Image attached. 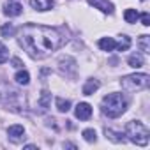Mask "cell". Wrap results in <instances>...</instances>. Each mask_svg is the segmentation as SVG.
Returning a JSON list of instances; mask_svg holds the SVG:
<instances>
[{
	"instance_id": "cell-19",
	"label": "cell",
	"mask_w": 150,
	"mask_h": 150,
	"mask_svg": "<svg viewBox=\"0 0 150 150\" xmlns=\"http://www.w3.org/2000/svg\"><path fill=\"white\" fill-rule=\"evenodd\" d=\"M148 35H141L139 37V41H138V44H139V48H141V51L143 53H150V44H148Z\"/></svg>"
},
{
	"instance_id": "cell-5",
	"label": "cell",
	"mask_w": 150,
	"mask_h": 150,
	"mask_svg": "<svg viewBox=\"0 0 150 150\" xmlns=\"http://www.w3.org/2000/svg\"><path fill=\"white\" fill-rule=\"evenodd\" d=\"M4 13H6L7 16H20V14L23 13V6H21L20 0H9V2L6 4Z\"/></svg>"
},
{
	"instance_id": "cell-18",
	"label": "cell",
	"mask_w": 150,
	"mask_h": 150,
	"mask_svg": "<svg viewBox=\"0 0 150 150\" xmlns=\"http://www.w3.org/2000/svg\"><path fill=\"white\" fill-rule=\"evenodd\" d=\"M124 18H125V21H127V23H136V21H138V18H139V14H138L134 9H127V11L124 13Z\"/></svg>"
},
{
	"instance_id": "cell-3",
	"label": "cell",
	"mask_w": 150,
	"mask_h": 150,
	"mask_svg": "<svg viewBox=\"0 0 150 150\" xmlns=\"http://www.w3.org/2000/svg\"><path fill=\"white\" fill-rule=\"evenodd\" d=\"M125 136H127L132 143H136V145H139V146H145V145H148L150 132H148V127H146L143 122L132 120V122H129V124L125 125Z\"/></svg>"
},
{
	"instance_id": "cell-25",
	"label": "cell",
	"mask_w": 150,
	"mask_h": 150,
	"mask_svg": "<svg viewBox=\"0 0 150 150\" xmlns=\"http://www.w3.org/2000/svg\"><path fill=\"white\" fill-rule=\"evenodd\" d=\"M141 2H145V0H141Z\"/></svg>"
},
{
	"instance_id": "cell-15",
	"label": "cell",
	"mask_w": 150,
	"mask_h": 150,
	"mask_svg": "<svg viewBox=\"0 0 150 150\" xmlns=\"http://www.w3.org/2000/svg\"><path fill=\"white\" fill-rule=\"evenodd\" d=\"M50 103H51V94H50L48 90H42V94H41V99H39V104H41V108H42V110H48V108H50Z\"/></svg>"
},
{
	"instance_id": "cell-8",
	"label": "cell",
	"mask_w": 150,
	"mask_h": 150,
	"mask_svg": "<svg viewBox=\"0 0 150 150\" xmlns=\"http://www.w3.org/2000/svg\"><path fill=\"white\" fill-rule=\"evenodd\" d=\"M76 117H78L80 120H88V118L92 117V106L87 104V103H80V104L76 106Z\"/></svg>"
},
{
	"instance_id": "cell-23",
	"label": "cell",
	"mask_w": 150,
	"mask_h": 150,
	"mask_svg": "<svg viewBox=\"0 0 150 150\" xmlns=\"http://www.w3.org/2000/svg\"><path fill=\"white\" fill-rule=\"evenodd\" d=\"M141 23H143L145 27L150 25V14H148V13H143V14H141Z\"/></svg>"
},
{
	"instance_id": "cell-21",
	"label": "cell",
	"mask_w": 150,
	"mask_h": 150,
	"mask_svg": "<svg viewBox=\"0 0 150 150\" xmlns=\"http://www.w3.org/2000/svg\"><path fill=\"white\" fill-rule=\"evenodd\" d=\"M7 58H9V51H7V48L2 42H0V64L7 62Z\"/></svg>"
},
{
	"instance_id": "cell-17",
	"label": "cell",
	"mask_w": 150,
	"mask_h": 150,
	"mask_svg": "<svg viewBox=\"0 0 150 150\" xmlns=\"http://www.w3.org/2000/svg\"><path fill=\"white\" fill-rule=\"evenodd\" d=\"M57 108H58V111H62V113H67V111L71 110V101L58 97V99H57Z\"/></svg>"
},
{
	"instance_id": "cell-7",
	"label": "cell",
	"mask_w": 150,
	"mask_h": 150,
	"mask_svg": "<svg viewBox=\"0 0 150 150\" xmlns=\"http://www.w3.org/2000/svg\"><path fill=\"white\" fill-rule=\"evenodd\" d=\"M88 4L90 6H94L96 9H101L103 13H106V14H111L113 13V4L110 2V0H88Z\"/></svg>"
},
{
	"instance_id": "cell-10",
	"label": "cell",
	"mask_w": 150,
	"mask_h": 150,
	"mask_svg": "<svg viewBox=\"0 0 150 150\" xmlns=\"http://www.w3.org/2000/svg\"><path fill=\"white\" fill-rule=\"evenodd\" d=\"M97 88H99V81L97 80H88L83 87V96H92Z\"/></svg>"
},
{
	"instance_id": "cell-22",
	"label": "cell",
	"mask_w": 150,
	"mask_h": 150,
	"mask_svg": "<svg viewBox=\"0 0 150 150\" xmlns=\"http://www.w3.org/2000/svg\"><path fill=\"white\" fill-rule=\"evenodd\" d=\"M96 136H97V134H96L94 129H85V131H83V138H85L87 141H96Z\"/></svg>"
},
{
	"instance_id": "cell-1",
	"label": "cell",
	"mask_w": 150,
	"mask_h": 150,
	"mask_svg": "<svg viewBox=\"0 0 150 150\" xmlns=\"http://www.w3.org/2000/svg\"><path fill=\"white\" fill-rule=\"evenodd\" d=\"M67 42V34L62 28H51L44 25H25L21 28L20 44L34 58H44Z\"/></svg>"
},
{
	"instance_id": "cell-24",
	"label": "cell",
	"mask_w": 150,
	"mask_h": 150,
	"mask_svg": "<svg viewBox=\"0 0 150 150\" xmlns=\"http://www.w3.org/2000/svg\"><path fill=\"white\" fill-rule=\"evenodd\" d=\"M13 65H14V67H21L23 64H21V60H20V58H14V60H13Z\"/></svg>"
},
{
	"instance_id": "cell-20",
	"label": "cell",
	"mask_w": 150,
	"mask_h": 150,
	"mask_svg": "<svg viewBox=\"0 0 150 150\" xmlns=\"http://www.w3.org/2000/svg\"><path fill=\"white\" fill-rule=\"evenodd\" d=\"M0 32H2V35H4V37H11V35H14L16 28H14L13 25H4V27H2V30H0Z\"/></svg>"
},
{
	"instance_id": "cell-4",
	"label": "cell",
	"mask_w": 150,
	"mask_h": 150,
	"mask_svg": "<svg viewBox=\"0 0 150 150\" xmlns=\"http://www.w3.org/2000/svg\"><path fill=\"white\" fill-rule=\"evenodd\" d=\"M150 83V76L145 72H136V74H129V76H124L120 85L124 90L127 92H138V90H143L146 88Z\"/></svg>"
},
{
	"instance_id": "cell-2",
	"label": "cell",
	"mask_w": 150,
	"mask_h": 150,
	"mask_svg": "<svg viewBox=\"0 0 150 150\" xmlns=\"http://www.w3.org/2000/svg\"><path fill=\"white\" fill-rule=\"evenodd\" d=\"M127 108V101L124 99L122 94H108L103 99V113L108 115L110 118L120 117Z\"/></svg>"
},
{
	"instance_id": "cell-11",
	"label": "cell",
	"mask_w": 150,
	"mask_h": 150,
	"mask_svg": "<svg viewBox=\"0 0 150 150\" xmlns=\"http://www.w3.org/2000/svg\"><path fill=\"white\" fill-rule=\"evenodd\" d=\"M115 41L111 39V37H103L101 41H99V48L103 50V51H111L113 48H115Z\"/></svg>"
},
{
	"instance_id": "cell-12",
	"label": "cell",
	"mask_w": 150,
	"mask_h": 150,
	"mask_svg": "<svg viewBox=\"0 0 150 150\" xmlns=\"http://www.w3.org/2000/svg\"><path fill=\"white\" fill-rule=\"evenodd\" d=\"M104 134H106L108 139H111L115 143H124V134H120V132H115L111 129H104Z\"/></svg>"
},
{
	"instance_id": "cell-16",
	"label": "cell",
	"mask_w": 150,
	"mask_h": 150,
	"mask_svg": "<svg viewBox=\"0 0 150 150\" xmlns=\"http://www.w3.org/2000/svg\"><path fill=\"white\" fill-rule=\"evenodd\" d=\"M129 65L134 67V69H139V67L143 65V57L138 55V53H136V55H131V57H129Z\"/></svg>"
},
{
	"instance_id": "cell-13",
	"label": "cell",
	"mask_w": 150,
	"mask_h": 150,
	"mask_svg": "<svg viewBox=\"0 0 150 150\" xmlns=\"http://www.w3.org/2000/svg\"><path fill=\"white\" fill-rule=\"evenodd\" d=\"M14 80H16V83H20V85H28V81H30V74H28L27 71H20V72H16Z\"/></svg>"
},
{
	"instance_id": "cell-9",
	"label": "cell",
	"mask_w": 150,
	"mask_h": 150,
	"mask_svg": "<svg viewBox=\"0 0 150 150\" xmlns=\"http://www.w3.org/2000/svg\"><path fill=\"white\" fill-rule=\"evenodd\" d=\"M30 6L35 11H48L53 7V0H30Z\"/></svg>"
},
{
	"instance_id": "cell-6",
	"label": "cell",
	"mask_w": 150,
	"mask_h": 150,
	"mask_svg": "<svg viewBox=\"0 0 150 150\" xmlns=\"http://www.w3.org/2000/svg\"><path fill=\"white\" fill-rule=\"evenodd\" d=\"M23 134H25V129H23V125H20V124L11 125V127L7 129V136H9V139H11V141H14V143L21 141V138H25Z\"/></svg>"
},
{
	"instance_id": "cell-14",
	"label": "cell",
	"mask_w": 150,
	"mask_h": 150,
	"mask_svg": "<svg viewBox=\"0 0 150 150\" xmlns=\"http://www.w3.org/2000/svg\"><path fill=\"white\" fill-rule=\"evenodd\" d=\"M115 48H117L118 51H127V50L131 48V37L122 35V39L118 41V44H115Z\"/></svg>"
}]
</instances>
